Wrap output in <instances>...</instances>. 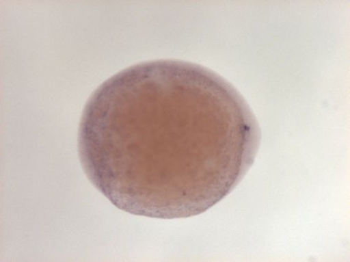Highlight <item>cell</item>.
<instances>
[{"mask_svg": "<svg viewBox=\"0 0 350 262\" xmlns=\"http://www.w3.org/2000/svg\"><path fill=\"white\" fill-rule=\"evenodd\" d=\"M254 128L237 92L181 61L113 75L82 113L78 151L88 179L113 206L151 218L208 210L252 163Z\"/></svg>", "mask_w": 350, "mask_h": 262, "instance_id": "cell-1", "label": "cell"}]
</instances>
